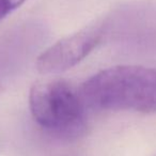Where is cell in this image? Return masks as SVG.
<instances>
[{"instance_id":"1","label":"cell","mask_w":156,"mask_h":156,"mask_svg":"<svg viewBox=\"0 0 156 156\" xmlns=\"http://www.w3.org/2000/svg\"><path fill=\"white\" fill-rule=\"evenodd\" d=\"M80 96L96 109L155 113L156 69L140 65L108 67L83 83Z\"/></svg>"},{"instance_id":"2","label":"cell","mask_w":156,"mask_h":156,"mask_svg":"<svg viewBox=\"0 0 156 156\" xmlns=\"http://www.w3.org/2000/svg\"><path fill=\"white\" fill-rule=\"evenodd\" d=\"M29 108L39 125L58 134H78L85 126V103L71 83L61 78L33 83Z\"/></svg>"},{"instance_id":"3","label":"cell","mask_w":156,"mask_h":156,"mask_svg":"<svg viewBox=\"0 0 156 156\" xmlns=\"http://www.w3.org/2000/svg\"><path fill=\"white\" fill-rule=\"evenodd\" d=\"M104 34V26L96 24L59 40L39 56L35 63L37 72L57 75L72 69L100 45Z\"/></svg>"},{"instance_id":"4","label":"cell","mask_w":156,"mask_h":156,"mask_svg":"<svg viewBox=\"0 0 156 156\" xmlns=\"http://www.w3.org/2000/svg\"><path fill=\"white\" fill-rule=\"evenodd\" d=\"M27 0H0V22L22 7Z\"/></svg>"}]
</instances>
